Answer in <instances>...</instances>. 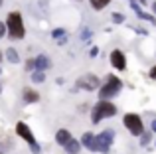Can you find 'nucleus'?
<instances>
[{
  "mask_svg": "<svg viewBox=\"0 0 156 154\" xmlns=\"http://www.w3.org/2000/svg\"><path fill=\"white\" fill-rule=\"evenodd\" d=\"M150 77H152V79H156V65L150 69Z\"/></svg>",
  "mask_w": 156,
  "mask_h": 154,
  "instance_id": "26",
  "label": "nucleus"
},
{
  "mask_svg": "<svg viewBox=\"0 0 156 154\" xmlns=\"http://www.w3.org/2000/svg\"><path fill=\"white\" fill-rule=\"evenodd\" d=\"M22 99H24V103H28V105H30V103H38V101H40V93L34 91L32 87H26L22 91Z\"/></svg>",
  "mask_w": 156,
  "mask_h": 154,
  "instance_id": "12",
  "label": "nucleus"
},
{
  "mask_svg": "<svg viewBox=\"0 0 156 154\" xmlns=\"http://www.w3.org/2000/svg\"><path fill=\"white\" fill-rule=\"evenodd\" d=\"M16 135L20 136V138H24L28 144H30V150L34 152V154H40L42 152V148H40V144H38V140L34 138V132L30 131V127H28L26 123H16Z\"/></svg>",
  "mask_w": 156,
  "mask_h": 154,
  "instance_id": "4",
  "label": "nucleus"
},
{
  "mask_svg": "<svg viewBox=\"0 0 156 154\" xmlns=\"http://www.w3.org/2000/svg\"><path fill=\"white\" fill-rule=\"evenodd\" d=\"M111 20H113L115 24H122L126 18H125V14H121V12H113V14H111Z\"/></svg>",
  "mask_w": 156,
  "mask_h": 154,
  "instance_id": "20",
  "label": "nucleus"
},
{
  "mask_svg": "<svg viewBox=\"0 0 156 154\" xmlns=\"http://www.w3.org/2000/svg\"><path fill=\"white\" fill-rule=\"evenodd\" d=\"M113 140H115V131L113 128H105L101 135H95V150L107 154L113 146Z\"/></svg>",
  "mask_w": 156,
  "mask_h": 154,
  "instance_id": "5",
  "label": "nucleus"
},
{
  "mask_svg": "<svg viewBox=\"0 0 156 154\" xmlns=\"http://www.w3.org/2000/svg\"><path fill=\"white\" fill-rule=\"evenodd\" d=\"M0 154H2V152H0Z\"/></svg>",
  "mask_w": 156,
  "mask_h": 154,
  "instance_id": "34",
  "label": "nucleus"
},
{
  "mask_svg": "<svg viewBox=\"0 0 156 154\" xmlns=\"http://www.w3.org/2000/svg\"><path fill=\"white\" fill-rule=\"evenodd\" d=\"M4 55H6V59L10 63H18L20 61V54H18V50H14V47H8V50L4 51Z\"/></svg>",
  "mask_w": 156,
  "mask_h": 154,
  "instance_id": "16",
  "label": "nucleus"
},
{
  "mask_svg": "<svg viewBox=\"0 0 156 154\" xmlns=\"http://www.w3.org/2000/svg\"><path fill=\"white\" fill-rule=\"evenodd\" d=\"M150 140H152V132H150V131L142 132V135H140V146H146Z\"/></svg>",
  "mask_w": 156,
  "mask_h": 154,
  "instance_id": "19",
  "label": "nucleus"
},
{
  "mask_svg": "<svg viewBox=\"0 0 156 154\" xmlns=\"http://www.w3.org/2000/svg\"><path fill=\"white\" fill-rule=\"evenodd\" d=\"M91 34H93V32L89 30V28H83V32H81V40H89V38H91Z\"/></svg>",
  "mask_w": 156,
  "mask_h": 154,
  "instance_id": "21",
  "label": "nucleus"
},
{
  "mask_svg": "<svg viewBox=\"0 0 156 154\" xmlns=\"http://www.w3.org/2000/svg\"><path fill=\"white\" fill-rule=\"evenodd\" d=\"M77 87L85 89V91H95V89L101 87V79L95 73H87V75H81L77 79Z\"/></svg>",
  "mask_w": 156,
  "mask_h": 154,
  "instance_id": "7",
  "label": "nucleus"
},
{
  "mask_svg": "<svg viewBox=\"0 0 156 154\" xmlns=\"http://www.w3.org/2000/svg\"><path fill=\"white\" fill-rule=\"evenodd\" d=\"M122 124L129 128V132L133 136H140L144 132V124H142V119L136 115V113H126L122 117Z\"/></svg>",
  "mask_w": 156,
  "mask_h": 154,
  "instance_id": "6",
  "label": "nucleus"
},
{
  "mask_svg": "<svg viewBox=\"0 0 156 154\" xmlns=\"http://www.w3.org/2000/svg\"><path fill=\"white\" fill-rule=\"evenodd\" d=\"M6 34L12 40H24L26 38V26L20 12H10L6 16Z\"/></svg>",
  "mask_w": 156,
  "mask_h": 154,
  "instance_id": "1",
  "label": "nucleus"
},
{
  "mask_svg": "<svg viewBox=\"0 0 156 154\" xmlns=\"http://www.w3.org/2000/svg\"><path fill=\"white\" fill-rule=\"evenodd\" d=\"M89 4H91L93 10H103L111 4V0H89Z\"/></svg>",
  "mask_w": 156,
  "mask_h": 154,
  "instance_id": "17",
  "label": "nucleus"
},
{
  "mask_svg": "<svg viewBox=\"0 0 156 154\" xmlns=\"http://www.w3.org/2000/svg\"><path fill=\"white\" fill-rule=\"evenodd\" d=\"M79 142H81V146H85L89 152H97L95 150V135H93V132H85Z\"/></svg>",
  "mask_w": 156,
  "mask_h": 154,
  "instance_id": "11",
  "label": "nucleus"
},
{
  "mask_svg": "<svg viewBox=\"0 0 156 154\" xmlns=\"http://www.w3.org/2000/svg\"><path fill=\"white\" fill-rule=\"evenodd\" d=\"M109 59H111V65H113L115 69H119V71L126 69V58H125V54H122L121 50H113Z\"/></svg>",
  "mask_w": 156,
  "mask_h": 154,
  "instance_id": "8",
  "label": "nucleus"
},
{
  "mask_svg": "<svg viewBox=\"0 0 156 154\" xmlns=\"http://www.w3.org/2000/svg\"><path fill=\"white\" fill-rule=\"evenodd\" d=\"M122 89V81L117 75H107L105 83H101L99 87V101H109L111 97L119 95Z\"/></svg>",
  "mask_w": 156,
  "mask_h": 154,
  "instance_id": "3",
  "label": "nucleus"
},
{
  "mask_svg": "<svg viewBox=\"0 0 156 154\" xmlns=\"http://www.w3.org/2000/svg\"><path fill=\"white\" fill-rule=\"evenodd\" d=\"M71 138L73 136H71V132H69L67 128H59V131L55 132V140H57V144H61V146H63L67 140H71Z\"/></svg>",
  "mask_w": 156,
  "mask_h": 154,
  "instance_id": "14",
  "label": "nucleus"
},
{
  "mask_svg": "<svg viewBox=\"0 0 156 154\" xmlns=\"http://www.w3.org/2000/svg\"><path fill=\"white\" fill-rule=\"evenodd\" d=\"M115 115H117V107L111 101H97L95 107L91 109V123L99 124L103 119H111Z\"/></svg>",
  "mask_w": 156,
  "mask_h": 154,
  "instance_id": "2",
  "label": "nucleus"
},
{
  "mask_svg": "<svg viewBox=\"0 0 156 154\" xmlns=\"http://www.w3.org/2000/svg\"><path fill=\"white\" fill-rule=\"evenodd\" d=\"M51 38H53V40H55V42L61 46V44L67 42V32H65L63 28H55V30L51 32Z\"/></svg>",
  "mask_w": 156,
  "mask_h": 154,
  "instance_id": "15",
  "label": "nucleus"
},
{
  "mask_svg": "<svg viewBox=\"0 0 156 154\" xmlns=\"http://www.w3.org/2000/svg\"><path fill=\"white\" fill-rule=\"evenodd\" d=\"M50 67H51V61L46 54H40L38 58L34 59V71H46V69H50Z\"/></svg>",
  "mask_w": 156,
  "mask_h": 154,
  "instance_id": "9",
  "label": "nucleus"
},
{
  "mask_svg": "<svg viewBox=\"0 0 156 154\" xmlns=\"http://www.w3.org/2000/svg\"><path fill=\"white\" fill-rule=\"evenodd\" d=\"M44 81H46L44 71H32V83H44Z\"/></svg>",
  "mask_w": 156,
  "mask_h": 154,
  "instance_id": "18",
  "label": "nucleus"
},
{
  "mask_svg": "<svg viewBox=\"0 0 156 154\" xmlns=\"http://www.w3.org/2000/svg\"><path fill=\"white\" fill-rule=\"evenodd\" d=\"M0 63H2V50H0Z\"/></svg>",
  "mask_w": 156,
  "mask_h": 154,
  "instance_id": "29",
  "label": "nucleus"
},
{
  "mask_svg": "<svg viewBox=\"0 0 156 154\" xmlns=\"http://www.w3.org/2000/svg\"><path fill=\"white\" fill-rule=\"evenodd\" d=\"M152 12H154V14H156V0H154V2H152Z\"/></svg>",
  "mask_w": 156,
  "mask_h": 154,
  "instance_id": "27",
  "label": "nucleus"
},
{
  "mask_svg": "<svg viewBox=\"0 0 156 154\" xmlns=\"http://www.w3.org/2000/svg\"><path fill=\"white\" fill-rule=\"evenodd\" d=\"M2 2H4V0H0V6H2Z\"/></svg>",
  "mask_w": 156,
  "mask_h": 154,
  "instance_id": "31",
  "label": "nucleus"
},
{
  "mask_svg": "<svg viewBox=\"0 0 156 154\" xmlns=\"http://www.w3.org/2000/svg\"><path fill=\"white\" fill-rule=\"evenodd\" d=\"M0 75H2V69H0Z\"/></svg>",
  "mask_w": 156,
  "mask_h": 154,
  "instance_id": "32",
  "label": "nucleus"
},
{
  "mask_svg": "<svg viewBox=\"0 0 156 154\" xmlns=\"http://www.w3.org/2000/svg\"><path fill=\"white\" fill-rule=\"evenodd\" d=\"M0 93H2V85H0Z\"/></svg>",
  "mask_w": 156,
  "mask_h": 154,
  "instance_id": "30",
  "label": "nucleus"
},
{
  "mask_svg": "<svg viewBox=\"0 0 156 154\" xmlns=\"http://www.w3.org/2000/svg\"><path fill=\"white\" fill-rule=\"evenodd\" d=\"M130 8L134 10V14H136L140 20H144V22H152V24H156V18H154L152 14H146V12H144V10H142V8L136 4V0H130Z\"/></svg>",
  "mask_w": 156,
  "mask_h": 154,
  "instance_id": "10",
  "label": "nucleus"
},
{
  "mask_svg": "<svg viewBox=\"0 0 156 154\" xmlns=\"http://www.w3.org/2000/svg\"><path fill=\"white\" fill-rule=\"evenodd\" d=\"M63 150L67 154H79L81 152V142L75 140V138H71V140H67V142L63 144Z\"/></svg>",
  "mask_w": 156,
  "mask_h": 154,
  "instance_id": "13",
  "label": "nucleus"
},
{
  "mask_svg": "<svg viewBox=\"0 0 156 154\" xmlns=\"http://www.w3.org/2000/svg\"><path fill=\"white\" fill-rule=\"evenodd\" d=\"M138 4H146V0H138Z\"/></svg>",
  "mask_w": 156,
  "mask_h": 154,
  "instance_id": "28",
  "label": "nucleus"
},
{
  "mask_svg": "<svg viewBox=\"0 0 156 154\" xmlns=\"http://www.w3.org/2000/svg\"><path fill=\"white\" fill-rule=\"evenodd\" d=\"M26 71H34V59H28V61H26Z\"/></svg>",
  "mask_w": 156,
  "mask_h": 154,
  "instance_id": "22",
  "label": "nucleus"
},
{
  "mask_svg": "<svg viewBox=\"0 0 156 154\" xmlns=\"http://www.w3.org/2000/svg\"><path fill=\"white\" fill-rule=\"evenodd\" d=\"M154 146H156V142H154Z\"/></svg>",
  "mask_w": 156,
  "mask_h": 154,
  "instance_id": "33",
  "label": "nucleus"
},
{
  "mask_svg": "<svg viewBox=\"0 0 156 154\" xmlns=\"http://www.w3.org/2000/svg\"><path fill=\"white\" fill-rule=\"evenodd\" d=\"M4 36H6V24H4V22H0V40H2Z\"/></svg>",
  "mask_w": 156,
  "mask_h": 154,
  "instance_id": "23",
  "label": "nucleus"
},
{
  "mask_svg": "<svg viewBox=\"0 0 156 154\" xmlns=\"http://www.w3.org/2000/svg\"><path fill=\"white\" fill-rule=\"evenodd\" d=\"M150 132H156V119H152V123H150Z\"/></svg>",
  "mask_w": 156,
  "mask_h": 154,
  "instance_id": "25",
  "label": "nucleus"
},
{
  "mask_svg": "<svg viewBox=\"0 0 156 154\" xmlns=\"http://www.w3.org/2000/svg\"><path fill=\"white\" fill-rule=\"evenodd\" d=\"M89 55H91V58H97V55H99V47H91V50H89Z\"/></svg>",
  "mask_w": 156,
  "mask_h": 154,
  "instance_id": "24",
  "label": "nucleus"
}]
</instances>
